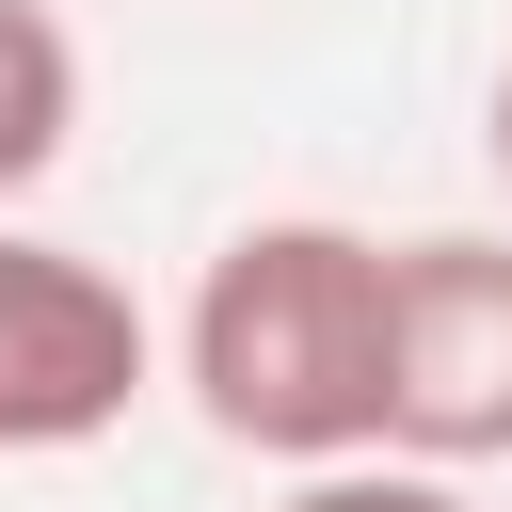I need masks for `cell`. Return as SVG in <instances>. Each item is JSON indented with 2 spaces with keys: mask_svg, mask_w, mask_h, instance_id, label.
Returning a JSON list of instances; mask_svg holds the SVG:
<instances>
[{
  "mask_svg": "<svg viewBox=\"0 0 512 512\" xmlns=\"http://www.w3.org/2000/svg\"><path fill=\"white\" fill-rule=\"evenodd\" d=\"M176 384L224 448H256L288 480L384 464V240L336 208L240 224L176 304Z\"/></svg>",
  "mask_w": 512,
  "mask_h": 512,
  "instance_id": "obj_1",
  "label": "cell"
},
{
  "mask_svg": "<svg viewBox=\"0 0 512 512\" xmlns=\"http://www.w3.org/2000/svg\"><path fill=\"white\" fill-rule=\"evenodd\" d=\"M384 464H512V240L432 224L384 240Z\"/></svg>",
  "mask_w": 512,
  "mask_h": 512,
  "instance_id": "obj_2",
  "label": "cell"
},
{
  "mask_svg": "<svg viewBox=\"0 0 512 512\" xmlns=\"http://www.w3.org/2000/svg\"><path fill=\"white\" fill-rule=\"evenodd\" d=\"M144 384H160V320L128 304V272L0 224V464H64V448L128 432Z\"/></svg>",
  "mask_w": 512,
  "mask_h": 512,
  "instance_id": "obj_3",
  "label": "cell"
},
{
  "mask_svg": "<svg viewBox=\"0 0 512 512\" xmlns=\"http://www.w3.org/2000/svg\"><path fill=\"white\" fill-rule=\"evenodd\" d=\"M64 144H80V32L48 0H0V208L48 192Z\"/></svg>",
  "mask_w": 512,
  "mask_h": 512,
  "instance_id": "obj_4",
  "label": "cell"
},
{
  "mask_svg": "<svg viewBox=\"0 0 512 512\" xmlns=\"http://www.w3.org/2000/svg\"><path fill=\"white\" fill-rule=\"evenodd\" d=\"M272 512H464V480H432V464H320Z\"/></svg>",
  "mask_w": 512,
  "mask_h": 512,
  "instance_id": "obj_5",
  "label": "cell"
},
{
  "mask_svg": "<svg viewBox=\"0 0 512 512\" xmlns=\"http://www.w3.org/2000/svg\"><path fill=\"white\" fill-rule=\"evenodd\" d=\"M480 160H496V192H512V64H496V96H480Z\"/></svg>",
  "mask_w": 512,
  "mask_h": 512,
  "instance_id": "obj_6",
  "label": "cell"
}]
</instances>
